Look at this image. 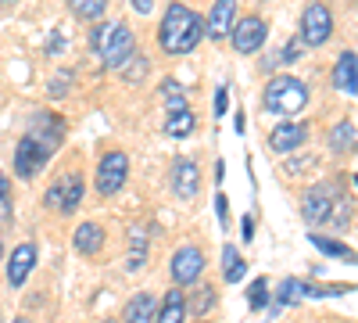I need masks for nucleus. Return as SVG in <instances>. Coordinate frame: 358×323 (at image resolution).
I'll use <instances>...</instances> for the list:
<instances>
[{"mask_svg":"<svg viewBox=\"0 0 358 323\" xmlns=\"http://www.w3.org/2000/svg\"><path fill=\"white\" fill-rule=\"evenodd\" d=\"M62 137H65V123L57 119V115H50V111L33 115V126H29V133L15 148V172L22 176V180H33V176L43 172V165L50 162V155H54L57 144H62Z\"/></svg>","mask_w":358,"mask_h":323,"instance_id":"1","label":"nucleus"},{"mask_svg":"<svg viewBox=\"0 0 358 323\" xmlns=\"http://www.w3.org/2000/svg\"><path fill=\"white\" fill-rule=\"evenodd\" d=\"M204 36V22L194 8L187 4H172L162 18V29H158V43L165 54H190Z\"/></svg>","mask_w":358,"mask_h":323,"instance_id":"2","label":"nucleus"},{"mask_svg":"<svg viewBox=\"0 0 358 323\" xmlns=\"http://www.w3.org/2000/svg\"><path fill=\"white\" fill-rule=\"evenodd\" d=\"M90 47L97 50V57L104 62V69H122L126 65V57L136 50V36H133V29L122 25V22H104L94 36H90Z\"/></svg>","mask_w":358,"mask_h":323,"instance_id":"3","label":"nucleus"},{"mask_svg":"<svg viewBox=\"0 0 358 323\" xmlns=\"http://www.w3.org/2000/svg\"><path fill=\"white\" fill-rule=\"evenodd\" d=\"M262 104L276 115H294L308 104V86L294 76H273L262 90Z\"/></svg>","mask_w":358,"mask_h":323,"instance_id":"4","label":"nucleus"},{"mask_svg":"<svg viewBox=\"0 0 358 323\" xmlns=\"http://www.w3.org/2000/svg\"><path fill=\"white\" fill-rule=\"evenodd\" d=\"M126 180H129V155L126 151H108L97 165V191L104 198H111V194L122 191Z\"/></svg>","mask_w":358,"mask_h":323,"instance_id":"5","label":"nucleus"},{"mask_svg":"<svg viewBox=\"0 0 358 323\" xmlns=\"http://www.w3.org/2000/svg\"><path fill=\"white\" fill-rule=\"evenodd\" d=\"M265 36H268V25H265L258 15H251V18L233 22V29H229L226 40H233V50H236V54H258V50L265 47Z\"/></svg>","mask_w":358,"mask_h":323,"instance_id":"6","label":"nucleus"},{"mask_svg":"<svg viewBox=\"0 0 358 323\" xmlns=\"http://www.w3.org/2000/svg\"><path fill=\"white\" fill-rule=\"evenodd\" d=\"M334 33V15L326 11V4H308L301 15V43L305 47H322Z\"/></svg>","mask_w":358,"mask_h":323,"instance_id":"7","label":"nucleus"},{"mask_svg":"<svg viewBox=\"0 0 358 323\" xmlns=\"http://www.w3.org/2000/svg\"><path fill=\"white\" fill-rule=\"evenodd\" d=\"M169 273H172V284L176 287H187V284H197L201 273H204V252L187 245V248H179L169 262Z\"/></svg>","mask_w":358,"mask_h":323,"instance_id":"8","label":"nucleus"},{"mask_svg":"<svg viewBox=\"0 0 358 323\" xmlns=\"http://www.w3.org/2000/svg\"><path fill=\"white\" fill-rule=\"evenodd\" d=\"M47 209H54V212H62V216H72L76 209H79V201H83V176H65L62 184H54L50 191H47Z\"/></svg>","mask_w":358,"mask_h":323,"instance_id":"9","label":"nucleus"},{"mask_svg":"<svg viewBox=\"0 0 358 323\" xmlns=\"http://www.w3.org/2000/svg\"><path fill=\"white\" fill-rule=\"evenodd\" d=\"M334 201H337V187H334V184H319V187L305 191V198H301V216L319 226V223L330 219Z\"/></svg>","mask_w":358,"mask_h":323,"instance_id":"10","label":"nucleus"},{"mask_svg":"<svg viewBox=\"0 0 358 323\" xmlns=\"http://www.w3.org/2000/svg\"><path fill=\"white\" fill-rule=\"evenodd\" d=\"M169 184H172V194H176L179 201H190V198L197 194V187H201V169H197L190 158H176Z\"/></svg>","mask_w":358,"mask_h":323,"instance_id":"11","label":"nucleus"},{"mask_svg":"<svg viewBox=\"0 0 358 323\" xmlns=\"http://www.w3.org/2000/svg\"><path fill=\"white\" fill-rule=\"evenodd\" d=\"M305 140H308L305 123H280V126H273V133H268V148H273L276 155H290V151L301 148Z\"/></svg>","mask_w":358,"mask_h":323,"instance_id":"12","label":"nucleus"},{"mask_svg":"<svg viewBox=\"0 0 358 323\" xmlns=\"http://www.w3.org/2000/svg\"><path fill=\"white\" fill-rule=\"evenodd\" d=\"M33 266H36V245H33V241H25V245H18V248L11 252V262H8V284H11V287H22V284L29 280V273H33Z\"/></svg>","mask_w":358,"mask_h":323,"instance_id":"13","label":"nucleus"},{"mask_svg":"<svg viewBox=\"0 0 358 323\" xmlns=\"http://www.w3.org/2000/svg\"><path fill=\"white\" fill-rule=\"evenodd\" d=\"M233 22H236V0H215L212 15H208V22H204V33L212 40H226Z\"/></svg>","mask_w":358,"mask_h":323,"instance_id":"14","label":"nucleus"},{"mask_svg":"<svg viewBox=\"0 0 358 323\" xmlns=\"http://www.w3.org/2000/svg\"><path fill=\"white\" fill-rule=\"evenodd\" d=\"M334 86L344 94V97H355L358 94V54L355 50H344L334 65Z\"/></svg>","mask_w":358,"mask_h":323,"instance_id":"15","label":"nucleus"},{"mask_svg":"<svg viewBox=\"0 0 358 323\" xmlns=\"http://www.w3.org/2000/svg\"><path fill=\"white\" fill-rule=\"evenodd\" d=\"M155 319H158V298L147 295V291L133 295L126 312H122V323H155Z\"/></svg>","mask_w":358,"mask_h":323,"instance_id":"16","label":"nucleus"},{"mask_svg":"<svg viewBox=\"0 0 358 323\" xmlns=\"http://www.w3.org/2000/svg\"><path fill=\"white\" fill-rule=\"evenodd\" d=\"M183 319H187V295L176 287V291H169V295H165L155 323H183Z\"/></svg>","mask_w":358,"mask_h":323,"instance_id":"17","label":"nucleus"},{"mask_svg":"<svg viewBox=\"0 0 358 323\" xmlns=\"http://www.w3.org/2000/svg\"><path fill=\"white\" fill-rule=\"evenodd\" d=\"M104 248V230L97 223H83L76 230V252L79 255H97Z\"/></svg>","mask_w":358,"mask_h":323,"instance_id":"18","label":"nucleus"},{"mask_svg":"<svg viewBox=\"0 0 358 323\" xmlns=\"http://www.w3.org/2000/svg\"><path fill=\"white\" fill-rule=\"evenodd\" d=\"M194 126H197L194 111H190V108H179V111H169L165 133H169V137H176V140H183V137H190V133H194Z\"/></svg>","mask_w":358,"mask_h":323,"instance_id":"19","label":"nucleus"},{"mask_svg":"<svg viewBox=\"0 0 358 323\" xmlns=\"http://www.w3.org/2000/svg\"><path fill=\"white\" fill-rule=\"evenodd\" d=\"M244 273H248V262L241 259V252H236L233 245H226L222 248V277H226V284H241Z\"/></svg>","mask_w":358,"mask_h":323,"instance_id":"20","label":"nucleus"},{"mask_svg":"<svg viewBox=\"0 0 358 323\" xmlns=\"http://www.w3.org/2000/svg\"><path fill=\"white\" fill-rule=\"evenodd\" d=\"M351 148H355V123L344 119V123H337V126L330 130V151H334V155H348Z\"/></svg>","mask_w":358,"mask_h":323,"instance_id":"21","label":"nucleus"},{"mask_svg":"<svg viewBox=\"0 0 358 323\" xmlns=\"http://www.w3.org/2000/svg\"><path fill=\"white\" fill-rule=\"evenodd\" d=\"M69 4V11L76 15V18H83V22H97V18H104V11H108V0H65Z\"/></svg>","mask_w":358,"mask_h":323,"instance_id":"22","label":"nucleus"},{"mask_svg":"<svg viewBox=\"0 0 358 323\" xmlns=\"http://www.w3.org/2000/svg\"><path fill=\"white\" fill-rule=\"evenodd\" d=\"M301 298H319V287H308L301 280H283L280 302H301Z\"/></svg>","mask_w":358,"mask_h":323,"instance_id":"23","label":"nucleus"},{"mask_svg":"<svg viewBox=\"0 0 358 323\" xmlns=\"http://www.w3.org/2000/svg\"><path fill=\"white\" fill-rule=\"evenodd\" d=\"M319 252H326V255H334V259H348V262H355V252L348 248V245H341V241H334V238H322V233H312L308 238Z\"/></svg>","mask_w":358,"mask_h":323,"instance_id":"24","label":"nucleus"},{"mask_svg":"<svg viewBox=\"0 0 358 323\" xmlns=\"http://www.w3.org/2000/svg\"><path fill=\"white\" fill-rule=\"evenodd\" d=\"M351 212H355V205L344 201V198H337V201H334V209H330V219H326V223H334V226L344 230V226H351V219H355Z\"/></svg>","mask_w":358,"mask_h":323,"instance_id":"25","label":"nucleus"},{"mask_svg":"<svg viewBox=\"0 0 358 323\" xmlns=\"http://www.w3.org/2000/svg\"><path fill=\"white\" fill-rule=\"evenodd\" d=\"M147 262V241H140V233H133V245H129V259H126V270L136 273Z\"/></svg>","mask_w":358,"mask_h":323,"instance_id":"26","label":"nucleus"},{"mask_svg":"<svg viewBox=\"0 0 358 323\" xmlns=\"http://www.w3.org/2000/svg\"><path fill=\"white\" fill-rule=\"evenodd\" d=\"M248 305H251V309H255V312H258V309H265V305H268V284H265V280H262V277H258V280H255V284H251V291H248Z\"/></svg>","mask_w":358,"mask_h":323,"instance_id":"27","label":"nucleus"},{"mask_svg":"<svg viewBox=\"0 0 358 323\" xmlns=\"http://www.w3.org/2000/svg\"><path fill=\"white\" fill-rule=\"evenodd\" d=\"M162 94H165V108H169V111L187 108V97H183V90H179V83H165Z\"/></svg>","mask_w":358,"mask_h":323,"instance_id":"28","label":"nucleus"},{"mask_svg":"<svg viewBox=\"0 0 358 323\" xmlns=\"http://www.w3.org/2000/svg\"><path fill=\"white\" fill-rule=\"evenodd\" d=\"M126 65H129V72L122 69V76L129 79V83H140V76H147V69H151V62H147V57H126Z\"/></svg>","mask_w":358,"mask_h":323,"instance_id":"29","label":"nucleus"},{"mask_svg":"<svg viewBox=\"0 0 358 323\" xmlns=\"http://www.w3.org/2000/svg\"><path fill=\"white\" fill-rule=\"evenodd\" d=\"M215 309V291L212 287H201V295H194V312L204 316V312H212Z\"/></svg>","mask_w":358,"mask_h":323,"instance_id":"30","label":"nucleus"},{"mask_svg":"<svg viewBox=\"0 0 358 323\" xmlns=\"http://www.w3.org/2000/svg\"><path fill=\"white\" fill-rule=\"evenodd\" d=\"M215 212H219V223H222V226H229V201H226V194H219V198H215Z\"/></svg>","mask_w":358,"mask_h":323,"instance_id":"31","label":"nucleus"},{"mask_svg":"<svg viewBox=\"0 0 358 323\" xmlns=\"http://www.w3.org/2000/svg\"><path fill=\"white\" fill-rule=\"evenodd\" d=\"M226 86H219V90H215V115H219V119H222V115H226Z\"/></svg>","mask_w":358,"mask_h":323,"instance_id":"32","label":"nucleus"},{"mask_svg":"<svg viewBox=\"0 0 358 323\" xmlns=\"http://www.w3.org/2000/svg\"><path fill=\"white\" fill-rule=\"evenodd\" d=\"M129 4H133L136 15H151L155 11V0H129Z\"/></svg>","mask_w":358,"mask_h":323,"instance_id":"33","label":"nucleus"},{"mask_svg":"<svg viewBox=\"0 0 358 323\" xmlns=\"http://www.w3.org/2000/svg\"><path fill=\"white\" fill-rule=\"evenodd\" d=\"M241 230H244V241H251V238H255V219H251V216H248V219H244V226H241Z\"/></svg>","mask_w":358,"mask_h":323,"instance_id":"34","label":"nucleus"},{"mask_svg":"<svg viewBox=\"0 0 358 323\" xmlns=\"http://www.w3.org/2000/svg\"><path fill=\"white\" fill-rule=\"evenodd\" d=\"M8 187H11V184H8V176L0 172V198H8Z\"/></svg>","mask_w":358,"mask_h":323,"instance_id":"35","label":"nucleus"},{"mask_svg":"<svg viewBox=\"0 0 358 323\" xmlns=\"http://www.w3.org/2000/svg\"><path fill=\"white\" fill-rule=\"evenodd\" d=\"M15 4V0H0V8H11Z\"/></svg>","mask_w":358,"mask_h":323,"instance_id":"36","label":"nucleus"},{"mask_svg":"<svg viewBox=\"0 0 358 323\" xmlns=\"http://www.w3.org/2000/svg\"><path fill=\"white\" fill-rule=\"evenodd\" d=\"M15 323H29V319H25V316H18V319H15Z\"/></svg>","mask_w":358,"mask_h":323,"instance_id":"37","label":"nucleus"},{"mask_svg":"<svg viewBox=\"0 0 358 323\" xmlns=\"http://www.w3.org/2000/svg\"><path fill=\"white\" fill-rule=\"evenodd\" d=\"M0 255H4V238H0Z\"/></svg>","mask_w":358,"mask_h":323,"instance_id":"38","label":"nucleus"},{"mask_svg":"<svg viewBox=\"0 0 358 323\" xmlns=\"http://www.w3.org/2000/svg\"><path fill=\"white\" fill-rule=\"evenodd\" d=\"M197 323H204V319H197Z\"/></svg>","mask_w":358,"mask_h":323,"instance_id":"39","label":"nucleus"}]
</instances>
